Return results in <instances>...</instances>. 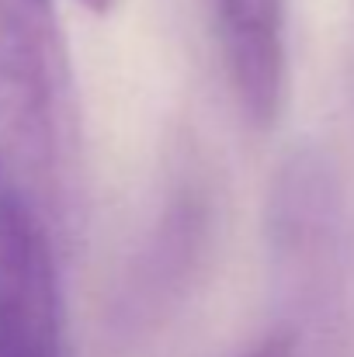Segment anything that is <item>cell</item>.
<instances>
[{
    "label": "cell",
    "instance_id": "obj_7",
    "mask_svg": "<svg viewBox=\"0 0 354 357\" xmlns=\"http://www.w3.org/2000/svg\"><path fill=\"white\" fill-rule=\"evenodd\" d=\"M84 3H87L91 10H108V7H112L115 0H84Z\"/></svg>",
    "mask_w": 354,
    "mask_h": 357
},
{
    "label": "cell",
    "instance_id": "obj_4",
    "mask_svg": "<svg viewBox=\"0 0 354 357\" xmlns=\"http://www.w3.org/2000/svg\"><path fill=\"white\" fill-rule=\"evenodd\" d=\"M271 239L278 260L306 288H327L348 253L344 198L323 156H295L271 198Z\"/></svg>",
    "mask_w": 354,
    "mask_h": 357
},
{
    "label": "cell",
    "instance_id": "obj_3",
    "mask_svg": "<svg viewBox=\"0 0 354 357\" xmlns=\"http://www.w3.org/2000/svg\"><path fill=\"white\" fill-rule=\"evenodd\" d=\"M0 357H66L59 250L7 205H0Z\"/></svg>",
    "mask_w": 354,
    "mask_h": 357
},
{
    "label": "cell",
    "instance_id": "obj_5",
    "mask_svg": "<svg viewBox=\"0 0 354 357\" xmlns=\"http://www.w3.org/2000/svg\"><path fill=\"white\" fill-rule=\"evenodd\" d=\"M209 14L236 108L253 128H271L288 94L285 0H209Z\"/></svg>",
    "mask_w": 354,
    "mask_h": 357
},
{
    "label": "cell",
    "instance_id": "obj_6",
    "mask_svg": "<svg viewBox=\"0 0 354 357\" xmlns=\"http://www.w3.org/2000/svg\"><path fill=\"white\" fill-rule=\"evenodd\" d=\"M295 330H278L271 337H264L260 344H253L243 357H295Z\"/></svg>",
    "mask_w": 354,
    "mask_h": 357
},
{
    "label": "cell",
    "instance_id": "obj_2",
    "mask_svg": "<svg viewBox=\"0 0 354 357\" xmlns=\"http://www.w3.org/2000/svg\"><path fill=\"white\" fill-rule=\"evenodd\" d=\"M212 188L195 160H184L160 198V208L139 243L128 278L125 302L128 316H156L184 295L188 281L205 260L212 239Z\"/></svg>",
    "mask_w": 354,
    "mask_h": 357
},
{
    "label": "cell",
    "instance_id": "obj_1",
    "mask_svg": "<svg viewBox=\"0 0 354 357\" xmlns=\"http://www.w3.org/2000/svg\"><path fill=\"white\" fill-rule=\"evenodd\" d=\"M0 205L73 246L84 205L73 70L52 0H0Z\"/></svg>",
    "mask_w": 354,
    "mask_h": 357
}]
</instances>
